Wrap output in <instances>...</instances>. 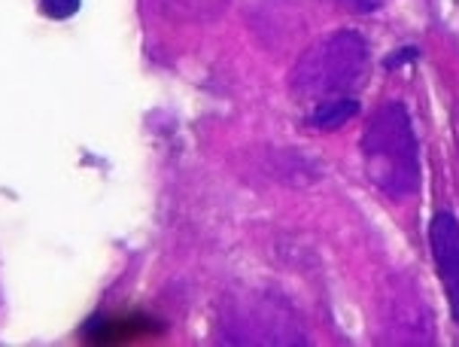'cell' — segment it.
Wrapping results in <instances>:
<instances>
[{"label":"cell","mask_w":459,"mask_h":347,"mask_svg":"<svg viewBox=\"0 0 459 347\" xmlns=\"http://www.w3.org/2000/svg\"><path fill=\"white\" fill-rule=\"evenodd\" d=\"M368 71V43L356 30H334L320 43L307 46L290 76L295 101L307 113L325 104L350 101Z\"/></svg>","instance_id":"6da1fadb"},{"label":"cell","mask_w":459,"mask_h":347,"mask_svg":"<svg viewBox=\"0 0 459 347\" xmlns=\"http://www.w3.org/2000/svg\"><path fill=\"white\" fill-rule=\"evenodd\" d=\"M365 174L390 198H408L420 187V150L414 122L399 101L377 107L362 134Z\"/></svg>","instance_id":"7a4b0ae2"},{"label":"cell","mask_w":459,"mask_h":347,"mask_svg":"<svg viewBox=\"0 0 459 347\" xmlns=\"http://www.w3.org/2000/svg\"><path fill=\"white\" fill-rule=\"evenodd\" d=\"M429 250L441 283H445L450 314L459 323V220L454 213H435V220L429 222Z\"/></svg>","instance_id":"3957f363"},{"label":"cell","mask_w":459,"mask_h":347,"mask_svg":"<svg viewBox=\"0 0 459 347\" xmlns=\"http://www.w3.org/2000/svg\"><path fill=\"white\" fill-rule=\"evenodd\" d=\"M150 333H161V326H155V323L140 317V314H119V317L91 320L89 329H85V338L98 344H126Z\"/></svg>","instance_id":"277c9868"},{"label":"cell","mask_w":459,"mask_h":347,"mask_svg":"<svg viewBox=\"0 0 459 347\" xmlns=\"http://www.w3.org/2000/svg\"><path fill=\"white\" fill-rule=\"evenodd\" d=\"M356 113H359V104H356V98H350V101L325 104V107H320V110H310L307 126L316 128V131H332V128H341L344 122H350Z\"/></svg>","instance_id":"5b68a950"},{"label":"cell","mask_w":459,"mask_h":347,"mask_svg":"<svg viewBox=\"0 0 459 347\" xmlns=\"http://www.w3.org/2000/svg\"><path fill=\"white\" fill-rule=\"evenodd\" d=\"M80 4L82 0H40V13L52 22H65L80 13Z\"/></svg>","instance_id":"8992f818"},{"label":"cell","mask_w":459,"mask_h":347,"mask_svg":"<svg viewBox=\"0 0 459 347\" xmlns=\"http://www.w3.org/2000/svg\"><path fill=\"white\" fill-rule=\"evenodd\" d=\"M344 4H350V6H353V10L368 13V10H375V6H377V0H344Z\"/></svg>","instance_id":"52a82bcc"}]
</instances>
